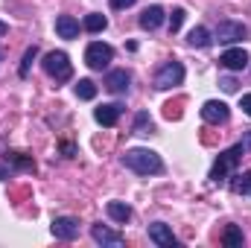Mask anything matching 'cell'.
<instances>
[{
  "mask_svg": "<svg viewBox=\"0 0 251 248\" xmlns=\"http://www.w3.org/2000/svg\"><path fill=\"white\" fill-rule=\"evenodd\" d=\"M108 216L114 219V222H128L131 219V207L126 204V201H108Z\"/></svg>",
  "mask_w": 251,
  "mask_h": 248,
  "instance_id": "obj_16",
  "label": "cell"
},
{
  "mask_svg": "<svg viewBox=\"0 0 251 248\" xmlns=\"http://www.w3.org/2000/svg\"><path fill=\"white\" fill-rule=\"evenodd\" d=\"M181 24H184V9H173V15H170V32H178Z\"/></svg>",
  "mask_w": 251,
  "mask_h": 248,
  "instance_id": "obj_24",
  "label": "cell"
},
{
  "mask_svg": "<svg viewBox=\"0 0 251 248\" xmlns=\"http://www.w3.org/2000/svg\"><path fill=\"white\" fill-rule=\"evenodd\" d=\"M123 164L131 173H137V175H155V173L164 170L161 155L152 152V149H128L123 155Z\"/></svg>",
  "mask_w": 251,
  "mask_h": 248,
  "instance_id": "obj_1",
  "label": "cell"
},
{
  "mask_svg": "<svg viewBox=\"0 0 251 248\" xmlns=\"http://www.w3.org/2000/svg\"><path fill=\"white\" fill-rule=\"evenodd\" d=\"M120 114H123V105H117V102H111V105H100L97 111H94V117H97V123L100 125H114L120 120Z\"/></svg>",
  "mask_w": 251,
  "mask_h": 248,
  "instance_id": "obj_13",
  "label": "cell"
},
{
  "mask_svg": "<svg viewBox=\"0 0 251 248\" xmlns=\"http://www.w3.org/2000/svg\"><path fill=\"white\" fill-rule=\"evenodd\" d=\"M76 97H79V99H94V97H97V85H94L91 79H79V82H76Z\"/></svg>",
  "mask_w": 251,
  "mask_h": 248,
  "instance_id": "obj_20",
  "label": "cell"
},
{
  "mask_svg": "<svg viewBox=\"0 0 251 248\" xmlns=\"http://www.w3.org/2000/svg\"><path fill=\"white\" fill-rule=\"evenodd\" d=\"M249 35V29H246V24H240V21H219V26H216V38L222 41V44H237V41H243Z\"/></svg>",
  "mask_w": 251,
  "mask_h": 248,
  "instance_id": "obj_6",
  "label": "cell"
},
{
  "mask_svg": "<svg viewBox=\"0 0 251 248\" xmlns=\"http://www.w3.org/2000/svg\"><path fill=\"white\" fill-rule=\"evenodd\" d=\"M187 41L193 44V47H210V41H213V38H210V32H207L204 26H196V29L190 32Z\"/></svg>",
  "mask_w": 251,
  "mask_h": 248,
  "instance_id": "obj_18",
  "label": "cell"
},
{
  "mask_svg": "<svg viewBox=\"0 0 251 248\" xmlns=\"http://www.w3.org/2000/svg\"><path fill=\"white\" fill-rule=\"evenodd\" d=\"M184 82V64L181 62H164L155 73V88L158 91H167V88H176Z\"/></svg>",
  "mask_w": 251,
  "mask_h": 248,
  "instance_id": "obj_4",
  "label": "cell"
},
{
  "mask_svg": "<svg viewBox=\"0 0 251 248\" xmlns=\"http://www.w3.org/2000/svg\"><path fill=\"white\" fill-rule=\"evenodd\" d=\"M240 108H243V111H246V114L251 117V94H246V97L240 99Z\"/></svg>",
  "mask_w": 251,
  "mask_h": 248,
  "instance_id": "obj_27",
  "label": "cell"
},
{
  "mask_svg": "<svg viewBox=\"0 0 251 248\" xmlns=\"http://www.w3.org/2000/svg\"><path fill=\"white\" fill-rule=\"evenodd\" d=\"M164 24V9L161 6H146L143 15H140V26L143 29H158Z\"/></svg>",
  "mask_w": 251,
  "mask_h": 248,
  "instance_id": "obj_14",
  "label": "cell"
},
{
  "mask_svg": "<svg viewBox=\"0 0 251 248\" xmlns=\"http://www.w3.org/2000/svg\"><path fill=\"white\" fill-rule=\"evenodd\" d=\"M35 56H38V47H29V50L24 53V62H21V70H18L24 79L29 76V67H32V62H35Z\"/></svg>",
  "mask_w": 251,
  "mask_h": 248,
  "instance_id": "obj_23",
  "label": "cell"
},
{
  "mask_svg": "<svg viewBox=\"0 0 251 248\" xmlns=\"http://www.w3.org/2000/svg\"><path fill=\"white\" fill-rule=\"evenodd\" d=\"M50 231H53L56 240H76L79 237V222L73 216H56L53 225H50Z\"/></svg>",
  "mask_w": 251,
  "mask_h": 248,
  "instance_id": "obj_7",
  "label": "cell"
},
{
  "mask_svg": "<svg viewBox=\"0 0 251 248\" xmlns=\"http://www.w3.org/2000/svg\"><path fill=\"white\" fill-rule=\"evenodd\" d=\"M128 82H131V73H128V70H111V73L105 76V88H108L111 94H126V91H128Z\"/></svg>",
  "mask_w": 251,
  "mask_h": 248,
  "instance_id": "obj_11",
  "label": "cell"
},
{
  "mask_svg": "<svg viewBox=\"0 0 251 248\" xmlns=\"http://www.w3.org/2000/svg\"><path fill=\"white\" fill-rule=\"evenodd\" d=\"M222 243H225L228 248L243 246V231H240L237 225H228V228H225V237H222Z\"/></svg>",
  "mask_w": 251,
  "mask_h": 248,
  "instance_id": "obj_21",
  "label": "cell"
},
{
  "mask_svg": "<svg viewBox=\"0 0 251 248\" xmlns=\"http://www.w3.org/2000/svg\"><path fill=\"white\" fill-rule=\"evenodd\" d=\"M164 114H167V117H170V120H178V117H181V111H178V108H176V105H173V102H170V105H167V111H164Z\"/></svg>",
  "mask_w": 251,
  "mask_h": 248,
  "instance_id": "obj_26",
  "label": "cell"
},
{
  "mask_svg": "<svg viewBox=\"0 0 251 248\" xmlns=\"http://www.w3.org/2000/svg\"><path fill=\"white\" fill-rule=\"evenodd\" d=\"M41 64H44L47 76H53L56 82H67V79L73 76V64H70V59H67V53H62V50H53V53H47Z\"/></svg>",
  "mask_w": 251,
  "mask_h": 248,
  "instance_id": "obj_3",
  "label": "cell"
},
{
  "mask_svg": "<svg viewBox=\"0 0 251 248\" xmlns=\"http://www.w3.org/2000/svg\"><path fill=\"white\" fill-rule=\"evenodd\" d=\"M91 237H94L100 246H123V234H117V231H111V228H105V225H94V228H91Z\"/></svg>",
  "mask_w": 251,
  "mask_h": 248,
  "instance_id": "obj_12",
  "label": "cell"
},
{
  "mask_svg": "<svg viewBox=\"0 0 251 248\" xmlns=\"http://www.w3.org/2000/svg\"><path fill=\"white\" fill-rule=\"evenodd\" d=\"M240 155H246L243 143H237V146H231L228 152H222V155H219V161H216V164H213V170H210V181H213V184H222V181H228V175L237 170V161H240Z\"/></svg>",
  "mask_w": 251,
  "mask_h": 248,
  "instance_id": "obj_2",
  "label": "cell"
},
{
  "mask_svg": "<svg viewBox=\"0 0 251 248\" xmlns=\"http://www.w3.org/2000/svg\"><path fill=\"white\" fill-rule=\"evenodd\" d=\"M108 3H111V9H128L134 0H108Z\"/></svg>",
  "mask_w": 251,
  "mask_h": 248,
  "instance_id": "obj_28",
  "label": "cell"
},
{
  "mask_svg": "<svg viewBox=\"0 0 251 248\" xmlns=\"http://www.w3.org/2000/svg\"><path fill=\"white\" fill-rule=\"evenodd\" d=\"M219 85H222V91H225V94H234V91H237V79H231V76L219 79Z\"/></svg>",
  "mask_w": 251,
  "mask_h": 248,
  "instance_id": "obj_25",
  "label": "cell"
},
{
  "mask_svg": "<svg viewBox=\"0 0 251 248\" xmlns=\"http://www.w3.org/2000/svg\"><path fill=\"white\" fill-rule=\"evenodd\" d=\"M6 32H9V26H6V24L0 21V35H6Z\"/></svg>",
  "mask_w": 251,
  "mask_h": 248,
  "instance_id": "obj_30",
  "label": "cell"
},
{
  "mask_svg": "<svg viewBox=\"0 0 251 248\" xmlns=\"http://www.w3.org/2000/svg\"><path fill=\"white\" fill-rule=\"evenodd\" d=\"M243 149H246V152H249V149H251V131H249V134H246V137H243Z\"/></svg>",
  "mask_w": 251,
  "mask_h": 248,
  "instance_id": "obj_29",
  "label": "cell"
},
{
  "mask_svg": "<svg viewBox=\"0 0 251 248\" xmlns=\"http://www.w3.org/2000/svg\"><path fill=\"white\" fill-rule=\"evenodd\" d=\"M228 105L225 102H219V99H207L204 105H201V117L207 120V123H213V125H219V123H225L228 120Z\"/></svg>",
  "mask_w": 251,
  "mask_h": 248,
  "instance_id": "obj_8",
  "label": "cell"
},
{
  "mask_svg": "<svg viewBox=\"0 0 251 248\" xmlns=\"http://www.w3.org/2000/svg\"><path fill=\"white\" fill-rule=\"evenodd\" d=\"M149 131H152V117L146 111H140L134 117V134H149Z\"/></svg>",
  "mask_w": 251,
  "mask_h": 248,
  "instance_id": "obj_22",
  "label": "cell"
},
{
  "mask_svg": "<svg viewBox=\"0 0 251 248\" xmlns=\"http://www.w3.org/2000/svg\"><path fill=\"white\" fill-rule=\"evenodd\" d=\"M114 59V50L108 47V44H102V41H94V44H88V50H85V64L91 67V70H105L108 64Z\"/></svg>",
  "mask_w": 251,
  "mask_h": 248,
  "instance_id": "obj_5",
  "label": "cell"
},
{
  "mask_svg": "<svg viewBox=\"0 0 251 248\" xmlns=\"http://www.w3.org/2000/svg\"><path fill=\"white\" fill-rule=\"evenodd\" d=\"M56 32H59L62 38H76V35H79V21H76L73 15H59V18H56Z\"/></svg>",
  "mask_w": 251,
  "mask_h": 248,
  "instance_id": "obj_15",
  "label": "cell"
},
{
  "mask_svg": "<svg viewBox=\"0 0 251 248\" xmlns=\"http://www.w3.org/2000/svg\"><path fill=\"white\" fill-rule=\"evenodd\" d=\"M0 59H3V56H0Z\"/></svg>",
  "mask_w": 251,
  "mask_h": 248,
  "instance_id": "obj_31",
  "label": "cell"
},
{
  "mask_svg": "<svg viewBox=\"0 0 251 248\" xmlns=\"http://www.w3.org/2000/svg\"><path fill=\"white\" fill-rule=\"evenodd\" d=\"M149 240H152L155 246H161V248H176V246H178V240L173 237L170 225H164V222H155V225H149Z\"/></svg>",
  "mask_w": 251,
  "mask_h": 248,
  "instance_id": "obj_9",
  "label": "cell"
},
{
  "mask_svg": "<svg viewBox=\"0 0 251 248\" xmlns=\"http://www.w3.org/2000/svg\"><path fill=\"white\" fill-rule=\"evenodd\" d=\"M231 190L234 193H251V173H237L234 178H231Z\"/></svg>",
  "mask_w": 251,
  "mask_h": 248,
  "instance_id": "obj_19",
  "label": "cell"
},
{
  "mask_svg": "<svg viewBox=\"0 0 251 248\" xmlns=\"http://www.w3.org/2000/svg\"><path fill=\"white\" fill-rule=\"evenodd\" d=\"M82 26H85L88 32H102V29L108 26V18L94 12V15H85V24H82Z\"/></svg>",
  "mask_w": 251,
  "mask_h": 248,
  "instance_id": "obj_17",
  "label": "cell"
},
{
  "mask_svg": "<svg viewBox=\"0 0 251 248\" xmlns=\"http://www.w3.org/2000/svg\"><path fill=\"white\" fill-rule=\"evenodd\" d=\"M249 53L243 50V47H231V50H225L222 53V59H219V64L222 67H228V70H246L249 67Z\"/></svg>",
  "mask_w": 251,
  "mask_h": 248,
  "instance_id": "obj_10",
  "label": "cell"
}]
</instances>
